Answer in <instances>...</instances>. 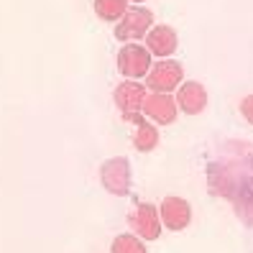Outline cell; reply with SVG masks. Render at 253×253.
Returning a JSON list of instances; mask_svg holds the SVG:
<instances>
[{"label": "cell", "instance_id": "cell-11", "mask_svg": "<svg viewBox=\"0 0 253 253\" xmlns=\"http://www.w3.org/2000/svg\"><path fill=\"white\" fill-rule=\"evenodd\" d=\"M159 217L164 228L179 233L192 222V205L184 197H164L159 205Z\"/></svg>", "mask_w": 253, "mask_h": 253}, {"label": "cell", "instance_id": "cell-8", "mask_svg": "<svg viewBox=\"0 0 253 253\" xmlns=\"http://www.w3.org/2000/svg\"><path fill=\"white\" fill-rule=\"evenodd\" d=\"M143 115L154 126H171L179 118V108L174 102V95H161V92H148L143 100Z\"/></svg>", "mask_w": 253, "mask_h": 253}, {"label": "cell", "instance_id": "cell-3", "mask_svg": "<svg viewBox=\"0 0 253 253\" xmlns=\"http://www.w3.org/2000/svg\"><path fill=\"white\" fill-rule=\"evenodd\" d=\"M146 95H148V90L136 80H126L113 90V102H115V108H118V113H121V118L126 123H133L143 115Z\"/></svg>", "mask_w": 253, "mask_h": 253}, {"label": "cell", "instance_id": "cell-6", "mask_svg": "<svg viewBox=\"0 0 253 253\" xmlns=\"http://www.w3.org/2000/svg\"><path fill=\"white\" fill-rule=\"evenodd\" d=\"M243 179V169L241 167H233V164L225 161H215L210 164V171H207V184H210V192L217 197H228L233 200L238 187H241Z\"/></svg>", "mask_w": 253, "mask_h": 253}, {"label": "cell", "instance_id": "cell-12", "mask_svg": "<svg viewBox=\"0 0 253 253\" xmlns=\"http://www.w3.org/2000/svg\"><path fill=\"white\" fill-rule=\"evenodd\" d=\"M161 136H159V128L154 123L143 121V115L138 118V121H133V133H130V143L136 151L141 154H151L154 148L159 146Z\"/></svg>", "mask_w": 253, "mask_h": 253}, {"label": "cell", "instance_id": "cell-5", "mask_svg": "<svg viewBox=\"0 0 253 253\" xmlns=\"http://www.w3.org/2000/svg\"><path fill=\"white\" fill-rule=\"evenodd\" d=\"M100 182L115 197L130 195V182H133V176H130V161L126 156H113L108 161H102V167H100Z\"/></svg>", "mask_w": 253, "mask_h": 253}, {"label": "cell", "instance_id": "cell-4", "mask_svg": "<svg viewBox=\"0 0 253 253\" xmlns=\"http://www.w3.org/2000/svg\"><path fill=\"white\" fill-rule=\"evenodd\" d=\"M151 54H148V49L143 46V43H123V49L118 51L115 56V67L118 72L123 74L126 80H141L148 74V69H151Z\"/></svg>", "mask_w": 253, "mask_h": 253}, {"label": "cell", "instance_id": "cell-16", "mask_svg": "<svg viewBox=\"0 0 253 253\" xmlns=\"http://www.w3.org/2000/svg\"><path fill=\"white\" fill-rule=\"evenodd\" d=\"M130 3H133V5H143V3H146V0H130Z\"/></svg>", "mask_w": 253, "mask_h": 253}, {"label": "cell", "instance_id": "cell-15", "mask_svg": "<svg viewBox=\"0 0 253 253\" xmlns=\"http://www.w3.org/2000/svg\"><path fill=\"white\" fill-rule=\"evenodd\" d=\"M238 108H241V115L253 126V95H246V97L241 100V105H238Z\"/></svg>", "mask_w": 253, "mask_h": 253}, {"label": "cell", "instance_id": "cell-2", "mask_svg": "<svg viewBox=\"0 0 253 253\" xmlns=\"http://www.w3.org/2000/svg\"><path fill=\"white\" fill-rule=\"evenodd\" d=\"M154 26V13L143 5H128L123 18L115 23V39L123 43H138Z\"/></svg>", "mask_w": 253, "mask_h": 253}, {"label": "cell", "instance_id": "cell-10", "mask_svg": "<svg viewBox=\"0 0 253 253\" xmlns=\"http://www.w3.org/2000/svg\"><path fill=\"white\" fill-rule=\"evenodd\" d=\"M143 46L156 59H171L174 51L179 49V36H176V31L169 23H159V26H151V31L146 34Z\"/></svg>", "mask_w": 253, "mask_h": 253}, {"label": "cell", "instance_id": "cell-14", "mask_svg": "<svg viewBox=\"0 0 253 253\" xmlns=\"http://www.w3.org/2000/svg\"><path fill=\"white\" fill-rule=\"evenodd\" d=\"M110 253H148V251H146V243L141 241L138 235H133V233H123V235L113 238Z\"/></svg>", "mask_w": 253, "mask_h": 253}, {"label": "cell", "instance_id": "cell-1", "mask_svg": "<svg viewBox=\"0 0 253 253\" xmlns=\"http://www.w3.org/2000/svg\"><path fill=\"white\" fill-rule=\"evenodd\" d=\"M184 82V67L176 59H159L156 64H151L146 74V90L148 92H161L171 95L176 92V87Z\"/></svg>", "mask_w": 253, "mask_h": 253}, {"label": "cell", "instance_id": "cell-9", "mask_svg": "<svg viewBox=\"0 0 253 253\" xmlns=\"http://www.w3.org/2000/svg\"><path fill=\"white\" fill-rule=\"evenodd\" d=\"M207 100H210V97H207L205 84L195 82V80H184L179 87H176V92H174L176 108H179V113H184V115H200V113H205Z\"/></svg>", "mask_w": 253, "mask_h": 253}, {"label": "cell", "instance_id": "cell-7", "mask_svg": "<svg viewBox=\"0 0 253 253\" xmlns=\"http://www.w3.org/2000/svg\"><path fill=\"white\" fill-rule=\"evenodd\" d=\"M128 225L133 235H138L141 241H156L161 235V217H159V207L151 202H138L133 207V212L128 215Z\"/></svg>", "mask_w": 253, "mask_h": 253}, {"label": "cell", "instance_id": "cell-13", "mask_svg": "<svg viewBox=\"0 0 253 253\" xmlns=\"http://www.w3.org/2000/svg\"><path fill=\"white\" fill-rule=\"evenodd\" d=\"M128 10V0H95V16L105 23H118Z\"/></svg>", "mask_w": 253, "mask_h": 253}]
</instances>
